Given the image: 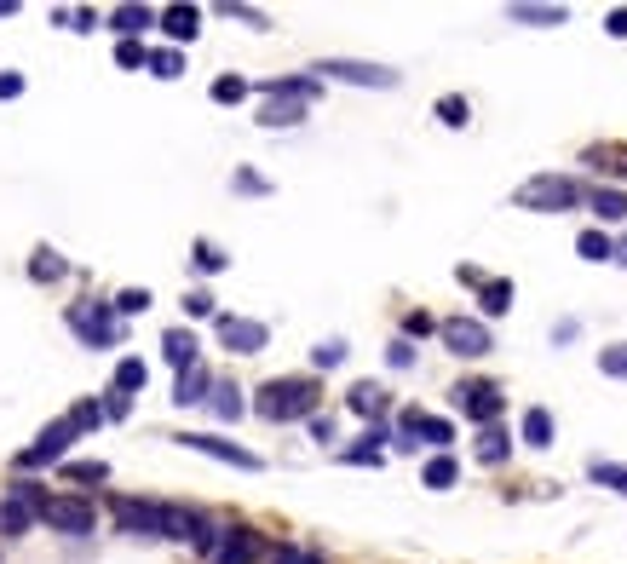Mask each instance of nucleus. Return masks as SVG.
<instances>
[{"label":"nucleus","mask_w":627,"mask_h":564,"mask_svg":"<svg viewBox=\"0 0 627 564\" xmlns=\"http://www.w3.org/2000/svg\"><path fill=\"white\" fill-rule=\"evenodd\" d=\"M317 403H323V386L311 375H282L259 386L254 415L259 421H317Z\"/></svg>","instance_id":"nucleus-1"},{"label":"nucleus","mask_w":627,"mask_h":564,"mask_svg":"<svg viewBox=\"0 0 627 564\" xmlns=\"http://www.w3.org/2000/svg\"><path fill=\"white\" fill-rule=\"evenodd\" d=\"M581 202L587 196H581V185L570 173H535V179H524L512 190V208H530V213H570Z\"/></svg>","instance_id":"nucleus-2"},{"label":"nucleus","mask_w":627,"mask_h":564,"mask_svg":"<svg viewBox=\"0 0 627 564\" xmlns=\"http://www.w3.org/2000/svg\"><path fill=\"white\" fill-rule=\"evenodd\" d=\"M64 323H70V334L81 346H121V334H127L121 311L104 306V300H75V306L64 311Z\"/></svg>","instance_id":"nucleus-3"},{"label":"nucleus","mask_w":627,"mask_h":564,"mask_svg":"<svg viewBox=\"0 0 627 564\" xmlns=\"http://www.w3.org/2000/svg\"><path fill=\"white\" fill-rule=\"evenodd\" d=\"M196 553L208 564H254L259 559V536L248 524H208L196 536Z\"/></svg>","instance_id":"nucleus-4"},{"label":"nucleus","mask_w":627,"mask_h":564,"mask_svg":"<svg viewBox=\"0 0 627 564\" xmlns=\"http://www.w3.org/2000/svg\"><path fill=\"white\" fill-rule=\"evenodd\" d=\"M311 75H317V81H346V87H397V70L363 64V58H323Z\"/></svg>","instance_id":"nucleus-5"},{"label":"nucleus","mask_w":627,"mask_h":564,"mask_svg":"<svg viewBox=\"0 0 627 564\" xmlns=\"http://www.w3.org/2000/svg\"><path fill=\"white\" fill-rule=\"evenodd\" d=\"M75 438H81V432H75L70 421L41 426V432H35V444H29V449H18V467H24V472H35V467H52V461H64Z\"/></svg>","instance_id":"nucleus-6"},{"label":"nucleus","mask_w":627,"mask_h":564,"mask_svg":"<svg viewBox=\"0 0 627 564\" xmlns=\"http://www.w3.org/2000/svg\"><path fill=\"white\" fill-rule=\"evenodd\" d=\"M455 409L478 426H501L507 398H501V386H489V380H461V386H455Z\"/></svg>","instance_id":"nucleus-7"},{"label":"nucleus","mask_w":627,"mask_h":564,"mask_svg":"<svg viewBox=\"0 0 627 564\" xmlns=\"http://www.w3.org/2000/svg\"><path fill=\"white\" fill-rule=\"evenodd\" d=\"M213 334H219V346L236 357H254L271 346V329L259 323V317H213Z\"/></svg>","instance_id":"nucleus-8"},{"label":"nucleus","mask_w":627,"mask_h":564,"mask_svg":"<svg viewBox=\"0 0 627 564\" xmlns=\"http://www.w3.org/2000/svg\"><path fill=\"white\" fill-rule=\"evenodd\" d=\"M121 536H162V501H144V495H116L110 501Z\"/></svg>","instance_id":"nucleus-9"},{"label":"nucleus","mask_w":627,"mask_h":564,"mask_svg":"<svg viewBox=\"0 0 627 564\" xmlns=\"http://www.w3.org/2000/svg\"><path fill=\"white\" fill-rule=\"evenodd\" d=\"M179 444L196 449V455H213V461H225V467H236V472H259V467H265L254 449L231 444V438H213V432H179Z\"/></svg>","instance_id":"nucleus-10"},{"label":"nucleus","mask_w":627,"mask_h":564,"mask_svg":"<svg viewBox=\"0 0 627 564\" xmlns=\"http://www.w3.org/2000/svg\"><path fill=\"white\" fill-rule=\"evenodd\" d=\"M438 340L449 346L455 357H484L495 340H489V323H478V317H443L438 323Z\"/></svg>","instance_id":"nucleus-11"},{"label":"nucleus","mask_w":627,"mask_h":564,"mask_svg":"<svg viewBox=\"0 0 627 564\" xmlns=\"http://www.w3.org/2000/svg\"><path fill=\"white\" fill-rule=\"evenodd\" d=\"M41 524L64 530V536H93L98 513H93V501H87V495H52V507H47Z\"/></svg>","instance_id":"nucleus-12"},{"label":"nucleus","mask_w":627,"mask_h":564,"mask_svg":"<svg viewBox=\"0 0 627 564\" xmlns=\"http://www.w3.org/2000/svg\"><path fill=\"white\" fill-rule=\"evenodd\" d=\"M386 438H392L386 426H369L351 449H340V461H346V467H380V461H386Z\"/></svg>","instance_id":"nucleus-13"},{"label":"nucleus","mask_w":627,"mask_h":564,"mask_svg":"<svg viewBox=\"0 0 627 564\" xmlns=\"http://www.w3.org/2000/svg\"><path fill=\"white\" fill-rule=\"evenodd\" d=\"M208 530V518L202 513H190V507H173V501H162V536H173V541H190L196 547V536Z\"/></svg>","instance_id":"nucleus-14"},{"label":"nucleus","mask_w":627,"mask_h":564,"mask_svg":"<svg viewBox=\"0 0 627 564\" xmlns=\"http://www.w3.org/2000/svg\"><path fill=\"white\" fill-rule=\"evenodd\" d=\"M259 93H265V98H294V104H311V98L323 93V81H317V75H277V81H259Z\"/></svg>","instance_id":"nucleus-15"},{"label":"nucleus","mask_w":627,"mask_h":564,"mask_svg":"<svg viewBox=\"0 0 627 564\" xmlns=\"http://www.w3.org/2000/svg\"><path fill=\"white\" fill-rule=\"evenodd\" d=\"M213 386H219V380L208 375V363H196V369H185V375H179V386H173V403H179V409H190V403H208Z\"/></svg>","instance_id":"nucleus-16"},{"label":"nucleus","mask_w":627,"mask_h":564,"mask_svg":"<svg viewBox=\"0 0 627 564\" xmlns=\"http://www.w3.org/2000/svg\"><path fill=\"white\" fill-rule=\"evenodd\" d=\"M196 346H202V340H196L190 329H167V334H162V357L173 363V369H179V375L202 363V357H196Z\"/></svg>","instance_id":"nucleus-17"},{"label":"nucleus","mask_w":627,"mask_h":564,"mask_svg":"<svg viewBox=\"0 0 627 564\" xmlns=\"http://www.w3.org/2000/svg\"><path fill=\"white\" fill-rule=\"evenodd\" d=\"M150 24H162V12H150V6H116L110 12V29H116L121 41H139Z\"/></svg>","instance_id":"nucleus-18"},{"label":"nucleus","mask_w":627,"mask_h":564,"mask_svg":"<svg viewBox=\"0 0 627 564\" xmlns=\"http://www.w3.org/2000/svg\"><path fill=\"white\" fill-rule=\"evenodd\" d=\"M162 35L173 41V47H179V41H196V35H202V12H196V6H167Z\"/></svg>","instance_id":"nucleus-19"},{"label":"nucleus","mask_w":627,"mask_h":564,"mask_svg":"<svg viewBox=\"0 0 627 564\" xmlns=\"http://www.w3.org/2000/svg\"><path fill=\"white\" fill-rule=\"evenodd\" d=\"M346 409H351V415H363V421H374V426H380V415H386V392H380L374 380H357V386L346 392Z\"/></svg>","instance_id":"nucleus-20"},{"label":"nucleus","mask_w":627,"mask_h":564,"mask_svg":"<svg viewBox=\"0 0 627 564\" xmlns=\"http://www.w3.org/2000/svg\"><path fill=\"white\" fill-rule=\"evenodd\" d=\"M587 208H593L599 225H622V219H627V190H610V185L587 190Z\"/></svg>","instance_id":"nucleus-21"},{"label":"nucleus","mask_w":627,"mask_h":564,"mask_svg":"<svg viewBox=\"0 0 627 564\" xmlns=\"http://www.w3.org/2000/svg\"><path fill=\"white\" fill-rule=\"evenodd\" d=\"M507 18H512V24H530V29H558V24H570V12H564V6H530V0L507 6Z\"/></svg>","instance_id":"nucleus-22"},{"label":"nucleus","mask_w":627,"mask_h":564,"mask_svg":"<svg viewBox=\"0 0 627 564\" xmlns=\"http://www.w3.org/2000/svg\"><path fill=\"white\" fill-rule=\"evenodd\" d=\"M305 121V104L294 98H265V110H259V127H300Z\"/></svg>","instance_id":"nucleus-23"},{"label":"nucleus","mask_w":627,"mask_h":564,"mask_svg":"<svg viewBox=\"0 0 627 564\" xmlns=\"http://www.w3.org/2000/svg\"><path fill=\"white\" fill-rule=\"evenodd\" d=\"M507 455H512V438L501 426H484V432H478V467H501Z\"/></svg>","instance_id":"nucleus-24"},{"label":"nucleus","mask_w":627,"mask_h":564,"mask_svg":"<svg viewBox=\"0 0 627 564\" xmlns=\"http://www.w3.org/2000/svg\"><path fill=\"white\" fill-rule=\"evenodd\" d=\"M6 501H24L29 513H41V518H47V507H52V495L41 490L35 478H12V484H6Z\"/></svg>","instance_id":"nucleus-25"},{"label":"nucleus","mask_w":627,"mask_h":564,"mask_svg":"<svg viewBox=\"0 0 627 564\" xmlns=\"http://www.w3.org/2000/svg\"><path fill=\"white\" fill-rule=\"evenodd\" d=\"M144 386H150V363H144V357H121L116 363V392L133 398V392H144Z\"/></svg>","instance_id":"nucleus-26"},{"label":"nucleus","mask_w":627,"mask_h":564,"mask_svg":"<svg viewBox=\"0 0 627 564\" xmlns=\"http://www.w3.org/2000/svg\"><path fill=\"white\" fill-rule=\"evenodd\" d=\"M455 478H461L455 455H432V461H426V472H420V484H426V490H455Z\"/></svg>","instance_id":"nucleus-27"},{"label":"nucleus","mask_w":627,"mask_h":564,"mask_svg":"<svg viewBox=\"0 0 627 564\" xmlns=\"http://www.w3.org/2000/svg\"><path fill=\"white\" fill-rule=\"evenodd\" d=\"M208 403H213V415H219V421H242V409H248V403H242V386H231V380H219Z\"/></svg>","instance_id":"nucleus-28"},{"label":"nucleus","mask_w":627,"mask_h":564,"mask_svg":"<svg viewBox=\"0 0 627 564\" xmlns=\"http://www.w3.org/2000/svg\"><path fill=\"white\" fill-rule=\"evenodd\" d=\"M576 254L587 259V265H604V259H616V242H610V236L593 225V231H581V236H576Z\"/></svg>","instance_id":"nucleus-29"},{"label":"nucleus","mask_w":627,"mask_h":564,"mask_svg":"<svg viewBox=\"0 0 627 564\" xmlns=\"http://www.w3.org/2000/svg\"><path fill=\"white\" fill-rule=\"evenodd\" d=\"M478 306H484V317H501V311H512V282H507V277H489L484 288H478Z\"/></svg>","instance_id":"nucleus-30"},{"label":"nucleus","mask_w":627,"mask_h":564,"mask_svg":"<svg viewBox=\"0 0 627 564\" xmlns=\"http://www.w3.org/2000/svg\"><path fill=\"white\" fill-rule=\"evenodd\" d=\"M524 444H530V449H547V444H553V415H547L541 403H535V409H524Z\"/></svg>","instance_id":"nucleus-31"},{"label":"nucleus","mask_w":627,"mask_h":564,"mask_svg":"<svg viewBox=\"0 0 627 564\" xmlns=\"http://www.w3.org/2000/svg\"><path fill=\"white\" fill-rule=\"evenodd\" d=\"M587 167H599V173H627V150L622 144H587Z\"/></svg>","instance_id":"nucleus-32"},{"label":"nucleus","mask_w":627,"mask_h":564,"mask_svg":"<svg viewBox=\"0 0 627 564\" xmlns=\"http://www.w3.org/2000/svg\"><path fill=\"white\" fill-rule=\"evenodd\" d=\"M150 75H156V81H179V75H185V52H179V47H156V52H150Z\"/></svg>","instance_id":"nucleus-33"},{"label":"nucleus","mask_w":627,"mask_h":564,"mask_svg":"<svg viewBox=\"0 0 627 564\" xmlns=\"http://www.w3.org/2000/svg\"><path fill=\"white\" fill-rule=\"evenodd\" d=\"M64 271H70V265H64V254H52V248H35V254H29V277L35 282H58Z\"/></svg>","instance_id":"nucleus-34"},{"label":"nucleus","mask_w":627,"mask_h":564,"mask_svg":"<svg viewBox=\"0 0 627 564\" xmlns=\"http://www.w3.org/2000/svg\"><path fill=\"white\" fill-rule=\"evenodd\" d=\"M41 513H29L24 501H0V536H24Z\"/></svg>","instance_id":"nucleus-35"},{"label":"nucleus","mask_w":627,"mask_h":564,"mask_svg":"<svg viewBox=\"0 0 627 564\" xmlns=\"http://www.w3.org/2000/svg\"><path fill=\"white\" fill-rule=\"evenodd\" d=\"M64 421H70L75 432H98V426L110 421V415H104V403H98V398H81V403L70 409V415H64Z\"/></svg>","instance_id":"nucleus-36"},{"label":"nucleus","mask_w":627,"mask_h":564,"mask_svg":"<svg viewBox=\"0 0 627 564\" xmlns=\"http://www.w3.org/2000/svg\"><path fill=\"white\" fill-rule=\"evenodd\" d=\"M420 438L438 449V455H449V444H455V426L443 421V415H426V421H420Z\"/></svg>","instance_id":"nucleus-37"},{"label":"nucleus","mask_w":627,"mask_h":564,"mask_svg":"<svg viewBox=\"0 0 627 564\" xmlns=\"http://www.w3.org/2000/svg\"><path fill=\"white\" fill-rule=\"evenodd\" d=\"M587 478H593V484H604V490L627 495V467H616V461H593V467H587Z\"/></svg>","instance_id":"nucleus-38"},{"label":"nucleus","mask_w":627,"mask_h":564,"mask_svg":"<svg viewBox=\"0 0 627 564\" xmlns=\"http://www.w3.org/2000/svg\"><path fill=\"white\" fill-rule=\"evenodd\" d=\"M438 121L443 127H466V121H472V104H466L461 93H443L438 98Z\"/></svg>","instance_id":"nucleus-39"},{"label":"nucleus","mask_w":627,"mask_h":564,"mask_svg":"<svg viewBox=\"0 0 627 564\" xmlns=\"http://www.w3.org/2000/svg\"><path fill=\"white\" fill-rule=\"evenodd\" d=\"M208 98L213 104H242V98H248V81H242V75H219L208 87Z\"/></svg>","instance_id":"nucleus-40"},{"label":"nucleus","mask_w":627,"mask_h":564,"mask_svg":"<svg viewBox=\"0 0 627 564\" xmlns=\"http://www.w3.org/2000/svg\"><path fill=\"white\" fill-rule=\"evenodd\" d=\"M346 363V340H317L311 346V369H340Z\"/></svg>","instance_id":"nucleus-41"},{"label":"nucleus","mask_w":627,"mask_h":564,"mask_svg":"<svg viewBox=\"0 0 627 564\" xmlns=\"http://www.w3.org/2000/svg\"><path fill=\"white\" fill-rule=\"evenodd\" d=\"M599 375L627 380V340H616V346H604V352H599Z\"/></svg>","instance_id":"nucleus-42"},{"label":"nucleus","mask_w":627,"mask_h":564,"mask_svg":"<svg viewBox=\"0 0 627 564\" xmlns=\"http://www.w3.org/2000/svg\"><path fill=\"white\" fill-rule=\"evenodd\" d=\"M64 478H75V484H104L110 467L104 461H64Z\"/></svg>","instance_id":"nucleus-43"},{"label":"nucleus","mask_w":627,"mask_h":564,"mask_svg":"<svg viewBox=\"0 0 627 564\" xmlns=\"http://www.w3.org/2000/svg\"><path fill=\"white\" fill-rule=\"evenodd\" d=\"M110 306H116L121 317H139V311H150V288H121Z\"/></svg>","instance_id":"nucleus-44"},{"label":"nucleus","mask_w":627,"mask_h":564,"mask_svg":"<svg viewBox=\"0 0 627 564\" xmlns=\"http://www.w3.org/2000/svg\"><path fill=\"white\" fill-rule=\"evenodd\" d=\"M116 64H121V70H150V52H144V41H116Z\"/></svg>","instance_id":"nucleus-45"},{"label":"nucleus","mask_w":627,"mask_h":564,"mask_svg":"<svg viewBox=\"0 0 627 564\" xmlns=\"http://www.w3.org/2000/svg\"><path fill=\"white\" fill-rule=\"evenodd\" d=\"M219 12H225V18H236V24H248V29H271V18H265L259 6H236V0H225Z\"/></svg>","instance_id":"nucleus-46"},{"label":"nucleus","mask_w":627,"mask_h":564,"mask_svg":"<svg viewBox=\"0 0 627 564\" xmlns=\"http://www.w3.org/2000/svg\"><path fill=\"white\" fill-rule=\"evenodd\" d=\"M190 259H196V271H208V277L231 265V259H225V248H213V242H196V254H190Z\"/></svg>","instance_id":"nucleus-47"},{"label":"nucleus","mask_w":627,"mask_h":564,"mask_svg":"<svg viewBox=\"0 0 627 564\" xmlns=\"http://www.w3.org/2000/svg\"><path fill=\"white\" fill-rule=\"evenodd\" d=\"M231 185L242 190V196H265V190H271V185H265V179L254 173V167H236V179H231Z\"/></svg>","instance_id":"nucleus-48"},{"label":"nucleus","mask_w":627,"mask_h":564,"mask_svg":"<svg viewBox=\"0 0 627 564\" xmlns=\"http://www.w3.org/2000/svg\"><path fill=\"white\" fill-rule=\"evenodd\" d=\"M185 317H213V294H208V288H190V294H185Z\"/></svg>","instance_id":"nucleus-49"},{"label":"nucleus","mask_w":627,"mask_h":564,"mask_svg":"<svg viewBox=\"0 0 627 564\" xmlns=\"http://www.w3.org/2000/svg\"><path fill=\"white\" fill-rule=\"evenodd\" d=\"M386 363H392V369H415V346H409V340H392V346H386Z\"/></svg>","instance_id":"nucleus-50"},{"label":"nucleus","mask_w":627,"mask_h":564,"mask_svg":"<svg viewBox=\"0 0 627 564\" xmlns=\"http://www.w3.org/2000/svg\"><path fill=\"white\" fill-rule=\"evenodd\" d=\"M127 409H133V398H127V392H116V386H110V398H104V415H110V421H127Z\"/></svg>","instance_id":"nucleus-51"},{"label":"nucleus","mask_w":627,"mask_h":564,"mask_svg":"<svg viewBox=\"0 0 627 564\" xmlns=\"http://www.w3.org/2000/svg\"><path fill=\"white\" fill-rule=\"evenodd\" d=\"M604 35L627 41V6H610V18H604Z\"/></svg>","instance_id":"nucleus-52"},{"label":"nucleus","mask_w":627,"mask_h":564,"mask_svg":"<svg viewBox=\"0 0 627 564\" xmlns=\"http://www.w3.org/2000/svg\"><path fill=\"white\" fill-rule=\"evenodd\" d=\"M576 334H581V323H576V317H558V323H553V346H570Z\"/></svg>","instance_id":"nucleus-53"},{"label":"nucleus","mask_w":627,"mask_h":564,"mask_svg":"<svg viewBox=\"0 0 627 564\" xmlns=\"http://www.w3.org/2000/svg\"><path fill=\"white\" fill-rule=\"evenodd\" d=\"M0 98H24V75L18 70H0Z\"/></svg>","instance_id":"nucleus-54"},{"label":"nucleus","mask_w":627,"mask_h":564,"mask_svg":"<svg viewBox=\"0 0 627 564\" xmlns=\"http://www.w3.org/2000/svg\"><path fill=\"white\" fill-rule=\"evenodd\" d=\"M271 564H323V559H317V553H300V547H277Z\"/></svg>","instance_id":"nucleus-55"},{"label":"nucleus","mask_w":627,"mask_h":564,"mask_svg":"<svg viewBox=\"0 0 627 564\" xmlns=\"http://www.w3.org/2000/svg\"><path fill=\"white\" fill-rule=\"evenodd\" d=\"M403 329H409V334H432V317H426V311H409V317H403Z\"/></svg>","instance_id":"nucleus-56"},{"label":"nucleus","mask_w":627,"mask_h":564,"mask_svg":"<svg viewBox=\"0 0 627 564\" xmlns=\"http://www.w3.org/2000/svg\"><path fill=\"white\" fill-rule=\"evenodd\" d=\"M455 277H461V282H466V288H484V282H489V277H484V271H478V265H461V271H455Z\"/></svg>","instance_id":"nucleus-57"},{"label":"nucleus","mask_w":627,"mask_h":564,"mask_svg":"<svg viewBox=\"0 0 627 564\" xmlns=\"http://www.w3.org/2000/svg\"><path fill=\"white\" fill-rule=\"evenodd\" d=\"M311 438H317V444H328V438H334V421H328V415H317V421H311Z\"/></svg>","instance_id":"nucleus-58"},{"label":"nucleus","mask_w":627,"mask_h":564,"mask_svg":"<svg viewBox=\"0 0 627 564\" xmlns=\"http://www.w3.org/2000/svg\"><path fill=\"white\" fill-rule=\"evenodd\" d=\"M70 29H81V35H87V29H98V12H75Z\"/></svg>","instance_id":"nucleus-59"},{"label":"nucleus","mask_w":627,"mask_h":564,"mask_svg":"<svg viewBox=\"0 0 627 564\" xmlns=\"http://www.w3.org/2000/svg\"><path fill=\"white\" fill-rule=\"evenodd\" d=\"M18 12V0H0V18H12Z\"/></svg>","instance_id":"nucleus-60"},{"label":"nucleus","mask_w":627,"mask_h":564,"mask_svg":"<svg viewBox=\"0 0 627 564\" xmlns=\"http://www.w3.org/2000/svg\"><path fill=\"white\" fill-rule=\"evenodd\" d=\"M616 265H627V236H622V242H616Z\"/></svg>","instance_id":"nucleus-61"}]
</instances>
